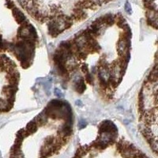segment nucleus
Segmentation results:
<instances>
[{
  "label": "nucleus",
  "mask_w": 158,
  "mask_h": 158,
  "mask_svg": "<svg viewBox=\"0 0 158 158\" xmlns=\"http://www.w3.org/2000/svg\"><path fill=\"white\" fill-rule=\"evenodd\" d=\"M58 133H59V135L60 136V138L67 139L72 133L71 125L69 123H66L63 126H61L59 127V131H58Z\"/></svg>",
  "instance_id": "obj_1"
},
{
  "label": "nucleus",
  "mask_w": 158,
  "mask_h": 158,
  "mask_svg": "<svg viewBox=\"0 0 158 158\" xmlns=\"http://www.w3.org/2000/svg\"><path fill=\"white\" fill-rule=\"evenodd\" d=\"M13 15H14L15 20H16V22H18V24H21V25H22V24L25 22L26 18H25V15L17 7L13 8Z\"/></svg>",
  "instance_id": "obj_2"
},
{
  "label": "nucleus",
  "mask_w": 158,
  "mask_h": 158,
  "mask_svg": "<svg viewBox=\"0 0 158 158\" xmlns=\"http://www.w3.org/2000/svg\"><path fill=\"white\" fill-rule=\"evenodd\" d=\"M48 118V116L47 115V114L45 113V111H44V112H42V113H40L36 117L34 121L36 123L38 126H44V125L47 123Z\"/></svg>",
  "instance_id": "obj_3"
},
{
  "label": "nucleus",
  "mask_w": 158,
  "mask_h": 158,
  "mask_svg": "<svg viewBox=\"0 0 158 158\" xmlns=\"http://www.w3.org/2000/svg\"><path fill=\"white\" fill-rule=\"evenodd\" d=\"M86 89L85 86V81L82 78H80L79 80H77L75 83V90L78 93V94H83Z\"/></svg>",
  "instance_id": "obj_4"
},
{
  "label": "nucleus",
  "mask_w": 158,
  "mask_h": 158,
  "mask_svg": "<svg viewBox=\"0 0 158 158\" xmlns=\"http://www.w3.org/2000/svg\"><path fill=\"white\" fill-rule=\"evenodd\" d=\"M37 128H38V125L36 124V123L33 120V121H31V122H29V123H28L27 127H26V128H25V131H27L29 135H31V134L35 133V132L37 131Z\"/></svg>",
  "instance_id": "obj_5"
},
{
  "label": "nucleus",
  "mask_w": 158,
  "mask_h": 158,
  "mask_svg": "<svg viewBox=\"0 0 158 158\" xmlns=\"http://www.w3.org/2000/svg\"><path fill=\"white\" fill-rule=\"evenodd\" d=\"M86 81L88 83H89L90 85H93V82H94V77L89 73H86Z\"/></svg>",
  "instance_id": "obj_6"
},
{
  "label": "nucleus",
  "mask_w": 158,
  "mask_h": 158,
  "mask_svg": "<svg viewBox=\"0 0 158 158\" xmlns=\"http://www.w3.org/2000/svg\"><path fill=\"white\" fill-rule=\"evenodd\" d=\"M81 71H82L83 73H85V74H86V73H88V72H89L88 65H87V64H85V63H84V64L81 65Z\"/></svg>",
  "instance_id": "obj_7"
},
{
  "label": "nucleus",
  "mask_w": 158,
  "mask_h": 158,
  "mask_svg": "<svg viewBox=\"0 0 158 158\" xmlns=\"http://www.w3.org/2000/svg\"><path fill=\"white\" fill-rule=\"evenodd\" d=\"M125 10H126L128 14H131V6L128 2H127L126 4H125Z\"/></svg>",
  "instance_id": "obj_8"
},
{
  "label": "nucleus",
  "mask_w": 158,
  "mask_h": 158,
  "mask_svg": "<svg viewBox=\"0 0 158 158\" xmlns=\"http://www.w3.org/2000/svg\"><path fill=\"white\" fill-rule=\"evenodd\" d=\"M6 6L8 8H14L15 7V4L10 0H6Z\"/></svg>",
  "instance_id": "obj_9"
},
{
  "label": "nucleus",
  "mask_w": 158,
  "mask_h": 158,
  "mask_svg": "<svg viewBox=\"0 0 158 158\" xmlns=\"http://www.w3.org/2000/svg\"><path fill=\"white\" fill-rule=\"evenodd\" d=\"M144 2H153V1L155 0H143Z\"/></svg>",
  "instance_id": "obj_10"
}]
</instances>
